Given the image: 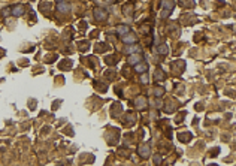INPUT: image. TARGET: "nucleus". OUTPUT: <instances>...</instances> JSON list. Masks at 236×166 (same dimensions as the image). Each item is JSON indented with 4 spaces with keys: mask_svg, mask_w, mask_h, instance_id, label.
I'll list each match as a JSON object with an SVG mask.
<instances>
[{
    "mask_svg": "<svg viewBox=\"0 0 236 166\" xmlns=\"http://www.w3.org/2000/svg\"><path fill=\"white\" fill-rule=\"evenodd\" d=\"M94 18L97 21H105L108 18V12L103 9V8H96L94 9Z\"/></svg>",
    "mask_w": 236,
    "mask_h": 166,
    "instance_id": "f257e3e1",
    "label": "nucleus"
},
{
    "mask_svg": "<svg viewBox=\"0 0 236 166\" xmlns=\"http://www.w3.org/2000/svg\"><path fill=\"white\" fill-rule=\"evenodd\" d=\"M139 156H141L142 159H148V157L151 156V148H150V145L142 144L141 147H139Z\"/></svg>",
    "mask_w": 236,
    "mask_h": 166,
    "instance_id": "f03ea898",
    "label": "nucleus"
},
{
    "mask_svg": "<svg viewBox=\"0 0 236 166\" xmlns=\"http://www.w3.org/2000/svg\"><path fill=\"white\" fill-rule=\"evenodd\" d=\"M24 11H25L24 5H15L14 8H11V12H12L14 16H21L24 14Z\"/></svg>",
    "mask_w": 236,
    "mask_h": 166,
    "instance_id": "7ed1b4c3",
    "label": "nucleus"
},
{
    "mask_svg": "<svg viewBox=\"0 0 236 166\" xmlns=\"http://www.w3.org/2000/svg\"><path fill=\"white\" fill-rule=\"evenodd\" d=\"M57 11H58V12H69V11H70V5H69L66 0H63V2H58Z\"/></svg>",
    "mask_w": 236,
    "mask_h": 166,
    "instance_id": "20e7f679",
    "label": "nucleus"
},
{
    "mask_svg": "<svg viewBox=\"0 0 236 166\" xmlns=\"http://www.w3.org/2000/svg\"><path fill=\"white\" fill-rule=\"evenodd\" d=\"M142 60V57H141V54H137V52H135V54H129V64H136V63H139Z\"/></svg>",
    "mask_w": 236,
    "mask_h": 166,
    "instance_id": "39448f33",
    "label": "nucleus"
},
{
    "mask_svg": "<svg viewBox=\"0 0 236 166\" xmlns=\"http://www.w3.org/2000/svg\"><path fill=\"white\" fill-rule=\"evenodd\" d=\"M121 39H123V42L124 43H135L136 40H137V38L135 36V34H132V33H127V34H124V36H121Z\"/></svg>",
    "mask_w": 236,
    "mask_h": 166,
    "instance_id": "423d86ee",
    "label": "nucleus"
},
{
    "mask_svg": "<svg viewBox=\"0 0 236 166\" xmlns=\"http://www.w3.org/2000/svg\"><path fill=\"white\" fill-rule=\"evenodd\" d=\"M173 8H175V0H164L163 2V11L170 12Z\"/></svg>",
    "mask_w": 236,
    "mask_h": 166,
    "instance_id": "0eeeda50",
    "label": "nucleus"
},
{
    "mask_svg": "<svg viewBox=\"0 0 236 166\" xmlns=\"http://www.w3.org/2000/svg\"><path fill=\"white\" fill-rule=\"evenodd\" d=\"M146 69H148V64L146 63H141V62H139V63L135 64V72H137V73H144Z\"/></svg>",
    "mask_w": 236,
    "mask_h": 166,
    "instance_id": "6e6552de",
    "label": "nucleus"
},
{
    "mask_svg": "<svg viewBox=\"0 0 236 166\" xmlns=\"http://www.w3.org/2000/svg\"><path fill=\"white\" fill-rule=\"evenodd\" d=\"M129 32H130V27H129V25H118V29H117L118 36H124V34H127Z\"/></svg>",
    "mask_w": 236,
    "mask_h": 166,
    "instance_id": "1a4fd4ad",
    "label": "nucleus"
},
{
    "mask_svg": "<svg viewBox=\"0 0 236 166\" xmlns=\"http://www.w3.org/2000/svg\"><path fill=\"white\" fill-rule=\"evenodd\" d=\"M139 51H141V48H139L137 45H130V47L124 48L126 54H135V52H139Z\"/></svg>",
    "mask_w": 236,
    "mask_h": 166,
    "instance_id": "9d476101",
    "label": "nucleus"
},
{
    "mask_svg": "<svg viewBox=\"0 0 236 166\" xmlns=\"http://www.w3.org/2000/svg\"><path fill=\"white\" fill-rule=\"evenodd\" d=\"M157 52H159V54H168L169 52V48H168V45H160L159 48H157Z\"/></svg>",
    "mask_w": 236,
    "mask_h": 166,
    "instance_id": "9b49d317",
    "label": "nucleus"
},
{
    "mask_svg": "<svg viewBox=\"0 0 236 166\" xmlns=\"http://www.w3.org/2000/svg\"><path fill=\"white\" fill-rule=\"evenodd\" d=\"M191 139V135L190 133H185V135H182V133H179V141H182V142H185V141H190Z\"/></svg>",
    "mask_w": 236,
    "mask_h": 166,
    "instance_id": "f8f14e48",
    "label": "nucleus"
},
{
    "mask_svg": "<svg viewBox=\"0 0 236 166\" xmlns=\"http://www.w3.org/2000/svg\"><path fill=\"white\" fill-rule=\"evenodd\" d=\"M106 63L108 64H115L117 60H115V57H114V56H111V57H106Z\"/></svg>",
    "mask_w": 236,
    "mask_h": 166,
    "instance_id": "ddd939ff",
    "label": "nucleus"
},
{
    "mask_svg": "<svg viewBox=\"0 0 236 166\" xmlns=\"http://www.w3.org/2000/svg\"><path fill=\"white\" fill-rule=\"evenodd\" d=\"M161 72L163 71H159V69H157V72H155V78H157V80H164V75Z\"/></svg>",
    "mask_w": 236,
    "mask_h": 166,
    "instance_id": "4468645a",
    "label": "nucleus"
},
{
    "mask_svg": "<svg viewBox=\"0 0 236 166\" xmlns=\"http://www.w3.org/2000/svg\"><path fill=\"white\" fill-rule=\"evenodd\" d=\"M9 14H11V8H5V9H3V16H8Z\"/></svg>",
    "mask_w": 236,
    "mask_h": 166,
    "instance_id": "2eb2a0df",
    "label": "nucleus"
},
{
    "mask_svg": "<svg viewBox=\"0 0 236 166\" xmlns=\"http://www.w3.org/2000/svg\"><path fill=\"white\" fill-rule=\"evenodd\" d=\"M141 82L148 84V76H146V75H142V76H141Z\"/></svg>",
    "mask_w": 236,
    "mask_h": 166,
    "instance_id": "dca6fc26",
    "label": "nucleus"
},
{
    "mask_svg": "<svg viewBox=\"0 0 236 166\" xmlns=\"http://www.w3.org/2000/svg\"><path fill=\"white\" fill-rule=\"evenodd\" d=\"M57 2H63V0H57Z\"/></svg>",
    "mask_w": 236,
    "mask_h": 166,
    "instance_id": "f3484780",
    "label": "nucleus"
}]
</instances>
